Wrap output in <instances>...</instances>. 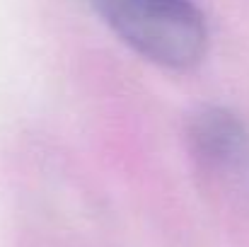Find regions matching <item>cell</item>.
Masks as SVG:
<instances>
[{"mask_svg": "<svg viewBox=\"0 0 249 247\" xmlns=\"http://www.w3.org/2000/svg\"><path fill=\"white\" fill-rule=\"evenodd\" d=\"M186 141L194 158L211 172L242 174L249 170L247 126L223 107H203L189 119Z\"/></svg>", "mask_w": 249, "mask_h": 247, "instance_id": "7a4b0ae2", "label": "cell"}, {"mask_svg": "<svg viewBox=\"0 0 249 247\" xmlns=\"http://www.w3.org/2000/svg\"><path fill=\"white\" fill-rule=\"evenodd\" d=\"M136 54L162 68L196 66L208 44L201 10L191 0H89Z\"/></svg>", "mask_w": 249, "mask_h": 247, "instance_id": "6da1fadb", "label": "cell"}]
</instances>
